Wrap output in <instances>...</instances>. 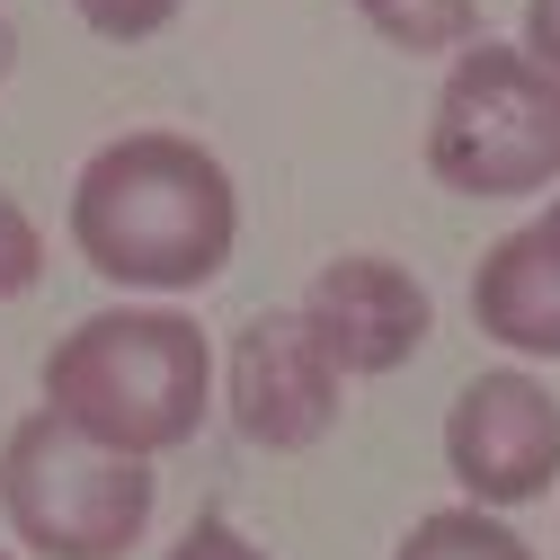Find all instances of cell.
<instances>
[{
	"instance_id": "6",
	"label": "cell",
	"mask_w": 560,
	"mask_h": 560,
	"mask_svg": "<svg viewBox=\"0 0 560 560\" xmlns=\"http://www.w3.org/2000/svg\"><path fill=\"white\" fill-rule=\"evenodd\" d=\"M223 409H232V436L258 454H312L338 428L347 374L320 347V329L303 320V303L241 320L232 357H223Z\"/></svg>"
},
{
	"instance_id": "2",
	"label": "cell",
	"mask_w": 560,
	"mask_h": 560,
	"mask_svg": "<svg viewBox=\"0 0 560 560\" xmlns=\"http://www.w3.org/2000/svg\"><path fill=\"white\" fill-rule=\"evenodd\" d=\"M223 392L214 338L170 303H116L54 338L45 357V409L116 454H178Z\"/></svg>"
},
{
	"instance_id": "3",
	"label": "cell",
	"mask_w": 560,
	"mask_h": 560,
	"mask_svg": "<svg viewBox=\"0 0 560 560\" xmlns=\"http://www.w3.org/2000/svg\"><path fill=\"white\" fill-rule=\"evenodd\" d=\"M428 178L471 205H516L560 187V81L525 45H471L445 62L428 107Z\"/></svg>"
},
{
	"instance_id": "9",
	"label": "cell",
	"mask_w": 560,
	"mask_h": 560,
	"mask_svg": "<svg viewBox=\"0 0 560 560\" xmlns=\"http://www.w3.org/2000/svg\"><path fill=\"white\" fill-rule=\"evenodd\" d=\"M357 19L392 54H428V62H454L480 45V0H357Z\"/></svg>"
},
{
	"instance_id": "12",
	"label": "cell",
	"mask_w": 560,
	"mask_h": 560,
	"mask_svg": "<svg viewBox=\"0 0 560 560\" xmlns=\"http://www.w3.org/2000/svg\"><path fill=\"white\" fill-rule=\"evenodd\" d=\"M81 10V27L90 36H107V45H143V36H161L187 0H72Z\"/></svg>"
},
{
	"instance_id": "13",
	"label": "cell",
	"mask_w": 560,
	"mask_h": 560,
	"mask_svg": "<svg viewBox=\"0 0 560 560\" xmlns=\"http://www.w3.org/2000/svg\"><path fill=\"white\" fill-rule=\"evenodd\" d=\"M161 560H267V551H258V542H249L232 516H196V525H187V534H178Z\"/></svg>"
},
{
	"instance_id": "4",
	"label": "cell",
	"mask_w": 560,
	"mask_h": 560,
	"mask_svg": "<svg viewBox=\"0 0 560 560\" xmlns=\"http://www.w3.org/2000/svg\"><path fill=\"white\" fill-rule=\"evenodd\" d=\"M152 499L143 454H116L54 409H27L0 436V516L36 560H125L152 534Z\"/></svg>"
},
{
	"instance_id": "11",
	"label": "cell",
	"mask_w": 560,
	"mask_h": 560,
	"mask_svg": "<svg viewBox=\"0 0 560 560\" xmlns=\"http://www.w3.org/2000/svg\"><path fill=\"white\" fill-rule=\"evenodd\" d=\"M36 276H45V232L27 223V205L0 187V303L36 294Z\"/></svg>"
},
{
	"instance_id": "14",
	"label": "cell",
	"mask_w": 560,
	"mask_h": 560,
	"mask_svg": "<svg viewBox=\"0 0 560 560\" xmlns=\"http://www.w3.org/2000/svg\"><path fill=\"white\" fill-rule=\"evenodd\" d=\"M525 54L560 81V0H525Z\"/></svg>"
},
{
	"instance_id": "8",
	"label": "cell",
	"mask_w": 560,
	"mask_h": 560,
	"mask_svg": "<svg viewBox=\"0 0 560 560\" xmlns=\"http://www.w3.org/2000/svg\"><path fill=\"white\" fill-rule=\"evenodd\" d=\"M471 320L489 347L525 365H560V196L508 241H489L471 267Z\"/></svg>"
},
{
	"instance_id": "15",
	"label": "cell",
	"mask_w": 560,
	"mask_h": 560,
	"mask_svg": "<svg viewBox=\"0 0 560 560\" xmlns=\"http://www.w3.org/2000/svg\"><path fill=\"white\" fill-rule=\"evenodd\" d=\"M10 72H19V27L0 19V81H10Z\"/></svg>"
},
{
	"instance_id": "7",
	"label": "cell",
	"mask_w": 560,
	"mask_h": 560,
	"mask_svg": "<svg viewBox=\"0 0 560 560\" xmlns=\"http://www.w3.org/2000/svg\"><path fill=\"white\" fill-rule=\"evenodd\" d=\"M303 320L320 329V347L338 357L347 383H374V374H400L436 329V294L418 285V267L383 258V249H347L312 276L303 294Z\"/></svg>"
},
{
	"instance_id": "16",
	"label": "cell",
	"mask_w": 560,
	"mask_h": 560,
	"mask_svg": "<svg viewBox=\"0 0 560 560\" xmlns=\"http://www.w3.org/2000/svg\"><path fill=\"white\" fill-rule=\"evenodd\" d=\"M0 560H10V551H0Z\"/></svg>"
},
{
	"instance_id": "1",
	"label": "cell",
	"mask_w": 560,
	"mask_h": 560,
	"mask_svg": "<svg viewBox=\"0 0 560 560\" xmlns=\"http://www.w3.org/2000/svg\"><path fill=\"white\" fill-rule=\"evenodd\" d=\"M72 249L125 294H196L241 249V187L196 133H116L72 178Z\"/></svg>"
},
{
	"instance_id": "5",
	"label": "cell",
	"mask_w": 560,
	"mask_h": 560,
	"mask_svg": "<svg viewBox=\"0 0 560 560\" xmlns=\"http://www.w3.org/2000/svg\"><path fill=\"white\" fill-rule=\"evenodd\" d=\"M445 471L463 489V508H534L560 489V400L525 365H489L454 392L445 409Z\"/></svg>"
},
{
	"instance_id": "10",
	"label": "cell",
	"mask_w": 560,
	"mask_h": 560,
	"mask_svg": "<svg viewBox=\"0 0 560 560\" xmlns=\"http://www.w3.org/2000/svg\"><path fill=\"white\" fill-rule=\"evenodd\" d=\"M392 560H534L525 534L508 516H489V508H436V516H418L400 534Z\"/></svg>"
}]
</instances>
